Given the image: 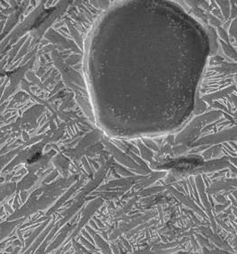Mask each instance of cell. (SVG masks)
Masks as SVG:
<instances>
[{
  "mask_svg": "<svg viewBox=\"0 0 237 254\" xmlns=\"http://www.w3.org/2000/svg\"><path fill=\"white\" fill-rule=\"evenodd\" d=\"M21 219L6 220L0 223V242L5 241L7 237L12 235V233L17 229L20 224Z\"/></svg>",
  "mask_w": 237,
  "mask_h": 254,
  "instance_id": "obj_1",
  "label": "cell"
},
{
  "mask_svg": "<svg viewBox=\"0 0 237 254\" xmlns=\"http://www.w3.org/2000/svg\"><path fill=\"white\" fill-rule=\"evenodd\" d=\"M12 240H15V237L5 239V241H3L2 243H0V252H1L2 250L5 249V247H6V244H8V243H9L10 241H12Z\"/></svg>",
  "mask_w": 237,
  "mask_h": 254,
  "instance_id": "obj_2",
  "label": "cell"
},
{
  "mask_svg": "<svg viewBox=\"0 0 237 254\" xmlns=\"http://www.w3.org/2000/svg\"><path fill=\"white\" fill-rule=\"evenodd\" d=\"M225 254V253H224V254H223V253H220V254Z\"/></svg>",
  "mask_w": 237,
  "mask_h": 254,
  "instance_id": "obj_3",
  "label": "cell"
}]
</instances>
